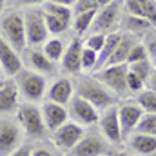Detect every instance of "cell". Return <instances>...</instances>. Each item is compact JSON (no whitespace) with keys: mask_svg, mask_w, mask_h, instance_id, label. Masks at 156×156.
<instances>
[{"mask_svg":"<svg viewBox=\"0 0 156 156\" xmlns=\"http://www.w3.org/2000/svg\"><path fill=\"white\" fill-rule=\"evenodd\" d=\"M138 40H140V38H138V37H134V35L122 33L120 44L116 45V49H115V53L111 55V58H109V62L105 64V67H107V66H118V64H127L129 53H131L133 45H134Z\"/></svg>","mask_w":156,"mask_h":156,"instance_id":"22","label":"cell"},{"mask_svg":"<svg viewBox=\"0 0 156 156\" xmlns=\"http://www.w3.org/2000/svg\"><path fill=\"white\" fill-rule=\"evenodd\" d=\"M0 73H2V67H0Z\"/></svg>","mask_w":156,"mask_h":156,"instance_id":"47","label":"cell"},{"mask_svg":"<svg viewBox=\"0 0 156 156\" xmlns=\"http://www.w3.org/2000/svg\"><path fill=\"white\" fill-rule=\"evenodd\" d=\"M111 151V144L107 142V138L98 131H87L82 140L75 145V149L71 151L73 156H104L109 154Z\"/></svg>","mask_w":156,"mask_h":156,"instance_id":"8","label":"cell"},{"mask_svg":"<svg viewBox=\"0 0 156 156\" xmlns=\"http://www.w3.org/2000/svg\"><path fill=\"white\" fill-rule=\"evenodd\" d=\"M22 64L26 66V69H31L38 75H44V76H53L58 73V67L55 62H51L42 49H37V47H26L22 53Z\"/></svg>","mask_w":156,"mask_h":156,"instance_id":"11","label":"cell"},{"mask_svg":"<svg viewBox=\"0 0 156 156\" xmlns=\"http://www.w3.org/2000/svg\"><path fill=\"white\" fill-rule=\"evenodd\" d=\"M73 96H75V85H73V80L67 76H56V80L47 87V93H45V100L60 105H67Z\"/></svg>","mask_w":156,"mask_h":156,"instance_id":"16","label":"cell"},{"mask_svg":"<svg viewBox=\"0 0 156 156\" xmlns=\"http://www.w3.org/2000/svg\"><path fill=\"white\" fill-rule=\"evenodd\" d=\"M127 149L136 156H156V136L133 133L127 136Z\"/></svg>","mask_w":156,"mask_h":156,"instance_id":"19","label":"cell"},{"mask_svg":"<svg viewBox=\"0 0 156 156\" xmlns=\"http://www.w3.org/2000/svg\"><path fill=\"white\" fill-rule=\"evenodd\" d=\"M134 100L140 104V107L144 109V113H154L156 115V91L145 87L142 93H138L134 96Z\"/></svg>","mask_w":156,"mask_h":156,"instance_id":"27","label":"cell"},{"mask_svg":"<svg viewBox=\"0 0 156 156\" xmlns=\"http://www.w3.org/2000/svg\"><path fill=\"white\" fill-rule=\"evenodd\" d=\"M31 151H33V147L27 145V144H24V145H20L18 149H15L9 156H31Z\"/></svg>","mask_w":156,"mask_h":156,"instance_id":"36","label":"cell"},{"mask_svg":"<svg viewBox=\"0 0 156 156\" xmlns=\"http://www.w3.org/2000/svg\"><path fill=\"white\" fill-rule=\"evenodd\" d=\"M98 129L107 138V142L111 145H118V144L123 142V134H122V127H120V118H118V104L100 113Z\"/></svg>","mask_w":156,"mask_h":156,"instance_id":"13","label":"cell"},{"mask_svg":"<svg viewBox=\"0 0 156 156\" xmlns=\"http://www.w3.org/2000/svg\"><path fill=\"white\" fill-rule=\"evenodd\" d=\"M151 22L144 16H136V15H129V13H123L122 20H120V31L122 33H129V35H134L138 38H142L149 29H151Z\"/></svg>","mask_w":156,"mask_h":156,"instance_id":"21","label":"cell"},{"mask_svg":"<svg viewBox=\"0 0 156 156\" xmlns=\"http://www.w3.org/2000/svg\"><path fill=\"white\" fill-rule=\"evenodd\" d=\"M104 156H113V154H111V153H109V154H104Z\"/></svg>","mask_w":156,"mask_h":156,"instance_id":"46","label":"cell"},{"mask_svg":"<svg viewBox=\"0 0 156 156\" xmlns=\"http://www.w3.org/2000/svg\"><path fill=\"white\" fill-rule=\"evenodd\" d=\"M73 85H75V94L85 98L98 111H105V109L116 105L120 102V98L111 89H107L93 73H89V75H76L75 80H73Z\"/></svg>","mask_w":156,"mask_h":156,"instance_id":"1","label":"cell"},{"mask_svg":"<svg viewBox=\"0 0 156 156\" xmlns=\"http://www.w3.org/2000/svg\"><path fill=\"white\" fill-rule=\"evenodd\" d=\"M67 113H69L71 122H75L82 127H94L100 120V111L78 94H75L71 102L67 104Z\"/></svg>","mask_w":156,"mask_h":156,"instance_id":"9","label":"cell"},{"mask_svg":"<svg viewBox=\"0 0 156 156\" xmlns=\"http://www.w3.org/2000/svg\"><path fill=\"white\" fill-rule=\"evenodd\" d=\"M44 15H45V26H47L49 35L58 37V35H64V33H67L71 29V22H66V20H62V18H58L55 15H49L45 11H44Z\"/></svg>","mask_w":156,"mask_h":156,"instance_id":"25","label":"cell"},{"mask_svg":"<svg viewBox=\"0 0 156 156\" xmlns=\"http://www.w3.org/2000/svg\"><path fill=\"white\" fill-rule=\"evenodd\" d=\"M142 116H144V109L140 107V104L134 98L118 105V118H120V127H122L123 138H127L129 134L134 133Z\"/></svg>","mask_w":156,"mask_h":156,"instance_id":"14","label":"cell"},{"mask_svg":"<svg viewBox=\"0 0 156 156\" xmlns=\"http://www.w3.org/2000/svg\"><path fill=\"white\" fill-rule=\"evenodd\" d=\"M96 64H98V53L83 45V51H82V73H94Z\"/></svg>","mask_w":156,"mask_h":156,"instance_id":"30","label":"cell"},{"mask_svg":"<svg viewBox=\"0 0 156 156\" xmlns=\"http://www.w3.org/2000/svg\"><path fill=\"white\" fill-rule=\"evenodd\" d=\"M20 5H24V7H35V5H42V4H45L47 0H16Z\"/></svg>","mask_w":156,"mask_h":156,"instance_id":"38","label":"cell"},{"mask_svg":"<svg viewBox=\"0 0 156 156\" xmlns=\"http://www.w3.org/2000/svg\"><path fill=\"white\" fill-rule=\"evenodd\" d=\"M42 9L49 15H55V16L73 24V7H69V5H60V4H55V2L47 0L45 4H42Z\"/></svg>","mask_w":156,"mask_h":156,"instance_id":"26","label":"cell"},{"mask_svg":"<svg viewBox=\"0 0 156 156\" xmlns=\"http://www.w3.org/2000/svg\"><path fill=\"white\" fill-rule=\"evenodd\" d=\"M24 22H26V40H27V47L44 45L47 37H49L47 26H45L44 9L26 7L24 9Z\"/></svg>","mask_w":156,"mask_h":156,"instance_id":"6","label":"cell"},{"mask_svg":"<svg viewBox=\"0 0 156 156\" xmlns=\"http://www.w3.org/2000/svg\"><path fill=\"white\" fill-rule=\"evenodd\" d=\"M66 47H67V45L62 42V38L53 37V38L45 40V44L42 45V51H44V55H45L51 62H55V64H56V62H60V60H62Z\"/></svg>","mask_w":156,"mask_h":156,"instance_id":"24","label":"cell"},{"mask_svg":"<svg viewBox=\"0 0 156 156\" xmlns=\"http://www.w3.org/2000/svg\"><path fill=\"white\" fill-rule=\"evenodd\" d=\"M94 16H96V11H87V13H80L73 16V24H71V29L75 33V37L78 38H83L85 33L91 31V26L94 22Z\"/></svg>","mask_w":156,"mask_h":156,"instance_id":"23","label":"cell"},{"mask_svg":"<svg viewBox=\"0 0 156 156\" xmlns=\"http://www.w3.org/2000/svg\"><path fill=\"white\" fill-rule=\"evenodd\" d=\"M4 11V0H0V13Z\"/></svg>","mask_w":156,"mask_h":156,"instance_id":"43","label":"cell"},{"mask_svg":"<svg viewBox=\"0 0 156 156\" xmlns=\"http://www.w3.org/2000/svg\"><path fill=\"white\" fill-rule=\"evenodd\" d=\"M127 87H129L131 96H136V94H138V93H142L147 85H145V82L138 76L136 73H133V71L129 69V71H127Z\"/></svg>","mask_w":156,"mask_h":156,"instance_id":"32","label":"cell"},{"mask_svg":"<svg viewBox=\"0 0 156 156\" xmlns=\"http://www.w3.org/2000/svg\"><path fill=\"white\" fill-rule=\"evenodd\" d=\"M49 2H55V4H60V5H69V7H73L76 0H49Z\"/></svg>","mask_w":156,"mask_h":156,"instance_id":"40","label":"cell"},{"mask_svg":"<svg viewBox=\"0 0 156 156\" xmlns=\"http://www.w3.org/2000/svg\"><path fill=\"white\" fill-rule=\"evenodd\" d=\"M153 64H154V67H156V58H153Z\"/></svg>","mask_w":156,"mask_h":156,"instance_id":"44","label":"cell"},{"mask_svg":"<svg viewBox=\"0 0 156 156\" xmlns=\"http://www.w3.org/2000/svg\"><path fill=\"white\" fill-rule=\"evenodd\" d=\"M96 2H98L100 7H104V5H107V4H111V2H115V0H96Z\"/></svg>","mask_w":156,"mask_h":156,"instance_id":"41","label":"cell"},{"mask_svg":"<svg viewBox=\"0 0 156 156\" xmlns=\"http://www.w3.org/2000/svg\"><path fill=\"white\" fill-rule=\"evenodd\" d=\"M140 40H142V44L145 45V49H147L151 60L156 58V27H151V29H149V31H147Z\"/></svg>","mask_w":156,"mask_h":156,"instance_id":"34","label":"cell"},{"mask_svg":"<svg viewBox=\"0 0 156 156\" xmlns=\"http://www.w3.org/2000/svg\"><path fill=\"white\" fill-rule=\"evenodd\" d=\"M16 122L20 123L22 131L35 138V140H42L47 133V127H45V122H44V116H42V109H38L35 104H22L18 105L16 109Z\"/></svg>","mask_w":156,"mask_h":156,"instance_id":"4","label":"cell"},{"mask_svg":"<svg viewBox=\"0 0 156 156\" xmlns=\"http://www.w3.org/2000/svg\"><path fill=\"white\" fill-rule=\"evenodd\" d=\"M18 87L20 96H24L26 102L37 104L42 102L45 96V87H47V78L44 75H38L31 69H22L18 75H15L13 80Z\"/></svg>","mask_w":156,"mask_h":156,"instance_id":"3","label":"cell"},{"mask_svg":"<svg viewBox=\"0 0 156 156\" xmlns=\"http://www.w3.org/2000/svg\"><path fill=\"white\" fill-rule=\"evenodd\" d=\"M22 127L11 118H0V156H9L22 142Z\"/></svg>","mask_w":156,"mask_h":156,"instance_id":"12","label":"cell"},{"mask_svg":"<svg viewBox=\"0 0 156 156\" xmlns=\"http://www.w3.org/2000/svg\"><path fill=\"white\" fill-rule=\"evenodd\" d=\"M0 35L13 49L22 53L27 47L26 40V22H24V11H9L0 18Z\"/></svg>","mask_w":156,"mask_h":156,"instance_id":"2","label":"cell"},{"mask_svg":"<svg viewBox=\"0 0 156 156\" xmlns=\"http://www.w3.org/2000/svg\"><path fill=\"white\" fill-rule=\"evenodd\" d=\"M116 156H136V154H133V153H120V154Z\"/></svg>","mask_w":156,"mask_h":156,"instance_id":"42","label":"cell"},{"mask_svg":"<svg viewBox=\"0 0 156 156\" xmlns=\"http://www.w3.org/2000/svg\"><path fill=\"white\" fill-rule=\"evenodd\" d=\"M82 51H83V40L75 37L69 42V45L64 51V56L60 60V67L67 75H82Z\"/></svg>","mask_w":156,"mask_h":156,"instance_id":"15","label":"cell"},{"mask_svg":"<svg viewBox=\"0 0 156 156\" xmlns=\"http://www.w3.org/2000/svg\"><path fill=\"white\" fill-rule=\"evenodd\" d=\"M134 133L156 136V115L154 113H144V116H142V120L138 122Z\"/></svg>","mask_w":156,"mask_h":156,"instance_id":"29","label":"cell"},{"mask_svg":"<svg viewBox=\"0 0 156 156\" xmlns=\"http://www.w3.org/2000/svg\"><path fill=\"white\" fill-rule=\"evenodd\" d=\"M147 89L156 91V67H154V71H153V75H151V78H149V82H147Z\"/></svg>","mask_w":156,"mask_h":156,"instance_id":"39","label":"cell"},{"mask_svg":"<svg viewBox=\"0 0 156 156\" xmlns=\"http://www.w3.org/2000/svg\"><path fill=\"white\" fill-rule=\"evenodd\" d=\"M83 134H85V127L78 125L75 122H66L62 127H58L56 131H53L51 140H53V144H55V147L58 151L69 153V151L75 149V145L82 140Z\"/></svg>","mask_w":156,"mask_h":156,"instance_id":"10","label":"cell"},{"mask_svg":"<svg viewBox=\"0 0 156 156\" xmlns=\"http://www.w3.org/2000/svg\"><path fill=\"white\" fill-rule=\"evenodd\" d=\"M123 0H115L104 7H100L96 11V16H94V22L91 26V33H104V35H109L113 31H118L120 27V20L123 16Z\"/></svg>","mask_w":156,"mask_h":156,"instance_id":"5","label":"cell"},{"mask_svg":"<svg viewBox=\"0 0 156 156\" xmlns=\"http://www.w3.org/2000/svg\"><path fill=\"white\" fill-rule=\"evenodd\" d=\"M127 71L129 66L127 64H118V66H107L98 73H93L107 89H111L120 100L123 98H131L129 87H127Z\"/></svg>","mask_w":156,"mask_h":156,"instance_id":"7","label":"cell"},{"mask_svg":"<svg viewBox=\"0 0 156 156\" xmlns=\"http://www.w3.org/2000/svg\"><path fill=\"white\" fill-rule=\"evenodd\" d=\"M100 5L96 0H76L73 5V16L80 13H87V11H98Z\"/></svg>","mask_w":156,"mask_h":156,"instance_id":"35","label":"cell"},{"mask_svg":"<svg viewBox=\"0 0 156 156\" xmlns=\"http://www.w3.org/2000/svg\"><path fill=\"white\" fill-rule=\"evenodd\" d=\"M31 156H55V153H53L49 147L40 145V147H35V149L31 151Z\"/></svg>","mask_w":156,"mask_h":156,"instance_id":"37","label":"cell"},{"mask_svg":"<svg viewBox=\"0 0 156 156\" xmlns=\"http://www.w3.org/2000/svg\"><path fill=\"white\" fill-rule=\"evenodd\" d=\"M42 116H44L47 131H51V133L56 131L58 127H62L66 122H69V113H67L66 105H60V104H55L49 100H45L42 105Z\"/></svg>","mask_w":156,"mask_h":156,"instance_id":"18","label":"cell"},{"mask_svg":"<svg viewBox=\"0 0 156 156\" xmlns=\"http://www.w3.org/2000/svg\"><path fill=\"white\" fill-rule=\"evenodd\" d=\"M149 58H151V56H149V53H147L145 45L142 44V40H138V42L133 45L131 53H129L127 64H136V62H144V60H149Z\"/></svg>","mask_w":156,"mask_h":156,"instance_id":"31","label":"cell"},{"mask_svg":"<svg viewBox=\"0 0 156 156\" xmlns=\"http://www.w3.org/2000/svg\"><path fill=\"white\" fill-rule=\"evenodd\" d=\"M0 67L7 76H15L24 69L22 56L16 49H13L0 35Z\"/></svg>","mask_w":156,"mask_h":156,"instance_id":"17","label":"cell"},{"mask_svg":"<svg viewBox=\"0 0 156 156\" xmlns=\"http://www.w3.org/2000/svg\"><path fill=\"white\" fill-rule=\"evenodd\" d=\"M2 85H4V80H0V87H2Z\"/></svg>","mask_w":156,"mask_h":156,"instance_id":"45","label":"cell"},{"mask_svg":"<svg viewBox=\"0 0 156 156\" xmlns=\"http://www.w3.org/2000/svg\"><path fill=\"white\" fill-rule=\"evenodd\" d=\"M127 66H129V69H131L133 73H136L138 76L145 82V85H147L149 78H151L153 71H154V64H153L151 58H149V60H144V62H136V64H127Z\"/></svg>","mask_w":156,"mask_h":156,"instance_id":"28","label":"cell"},{"mask_svg":"<svg viewBox=\"0 0 156 156\" xmlns=\"http://www.w3.org/2000/svg\"><path fill=\"white\" fill-rule=\"evenodd\" d=\"M18 87L15 82H4V85L0 87V116L11 115L18 109Z\"/></svg>","mask_w":156,"mask_h":156,"instance_id":"20","label":"cell"},{"mask_svg":"<svg viewBox=\"0 0 156 156\" xmlns=\"http://www.w3.org/2000/svg\"><path fill=\"white\" fill-rule=\"evenodd\" d=\"M105 38H107V35H104V33H91L89 37H85L83 45L93 49V51H96V53H100L104 44H105Z\"/></svg>","mask_w":156,"mask_h":156,"instance_id":"33","label":"cell"}]
</instances>
